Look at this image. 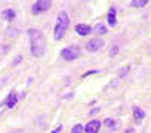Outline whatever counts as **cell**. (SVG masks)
<instances>
[{"label": "cell", "instance_id": "1", "mask_svg": "<svg viewBox=\"0 0 151 133\" xmlns=\"http://www.w3.org/2000/svg\"><path fill=\"white\" fill-rule=\"evenodd\" d=\"M29 38H30V51L35 57H42L45 54V48H46V38H45L42 30L30 29L29 30Z\"/></svg>", "mask_w": 151, "mask_h": 133}, {"label": "cell", "instance_id": "2", "mask_svg": "<svg viewBox=\"0 0 151 133\" xmlns=\"http://www.w3.org/2000/svg\"><path fill=\"white\" fill-rule=\"evenodd\" d=\"M68 24H70V19H68V14L62 11L59 13L58 16V22H56V29H54V38L58 40H62L67 33V29H68Z\"/></svg>", "mask_w": 151, "mask_h": 133}, {"label": "cell", "instance_id": "3", "mask_svg": "<svg viewBox=\"0 0 151 133\" xmlns=\"http://www.w3.org/2000/svg\"><path fill=\"white\" fill-rule=\"evenodd\" d=\"M60 55H62V59H65V60L78 59L80 57V46L72 44V46H68V48H64V49L60 51Z\"/></svg>", "mask_w": 151, "mask_h": 133}, {"label": "cell", "instance_id": "4", "mask_svg": "<svg viewBox=\"0 0 151 133\" xmlns=\"http://www.w3.org/2000/svg\"><path fill=\"white\" fill-rule=\"evenodd\" d=\"M50 8H51V2H50V0H38V2H35L34 6H32V13L38 14V13H43V11L50 10Z\"/></svg>", "mask_w": 151, "mask_h": 133}, {"label": "cell", "instance_id": "5", "mask_svg": "<svg viewBox=\"0 0 151 133\" xmlns=\"http://www.w3.org/2000/svg\"><path fill=\"white\" fill-rule=\"evenodd\" d=\"M104 46H105V41H104V40H100V38H94V40H91V41H88L86 49H88L89 52H96V51H100Z\"/></svg>", "mask_w": 151, "mask_h": 133}, {"label": "cell", "instance_id": "6", "mask_svg": "<svg viewBox=\"0 0 151 133\" xmlns=\"http://www.w3.org/2000/svg\"><path fill=\"white\" fill-rule=\"evenodd\" d=\"M100 130V120H91L84 127V133H99Z\"/></svg>", "mask_w": 151, "mask_h": 133}, {"label": "cell", "instance_id": "7", "mask_svg": "<svg viewBox=\"0 0 151 133\" xmlns=\"http://www.w3.org/2000/svg\"><path fill=\"white\" fill-rule=\"evenodd\" d=\"M75 32L78 35H81V37H86V35H89L92 32V29L88 26V24H78V26L75 27Z\"/></svg>", "mask_w": 151, "mask_h": 133}, {"label": "cell", "instance_id": "8", "mask_svg": "<svg viewBox=\"0 0 151 133\" xmlns=\"http://www.w3.org/2000/svg\"><path fill=\"white\" fill-rule=\"evenodd\" d=\"M16 103H18V95H16V92H11V94L6 97V100L3 102V105H5L6 108H13Z\"/></svg>", "mask_w": 151, "mask_h": 133}, {"label": "cell", "instance_id": "9", "mask_svg": "<svg viewBox=\"0 0 151 133\" xmlns=\"http://www.w3.org/2000/svg\"><path fill=\"white\" fill-rule=\"evenodd\" d=\"M134 117H135V122L140 124L145 119V111L142 108H134Z\"/></svg>", "mask_w": 151, "mask_h": 133}, {"label": "cell", "instance_id": "10", "mask_svg": "<svg viewBox=\"0 0 151 133\" xmlns=\"http://www.w3.org/2000/svg\"><path fill=\"white\" fill-rule=\"evenodd\" d=\"M148 0H132V2H130V5L132 6H135V8H143V6H146L148 5Z\"/></svg>", "mask_w": 151, "mask_h": 133}, {"label": "cell", "instance_id": "11", "mask_svg": "<svg viewBox=\"0 0 151 133\" xmlns=\"http://www.w3.org/2000/svg\"><path fill=\"white\" fill-rule=\"evenodd\" d=\"M108 22H110V26H115L116 24V11H115V8H111L110 13H108Z\"/></svg>", "mask_w": 151, "mask_h": 133}, {"label": "cell", "instance_id": "12", "mask_svg": "<svg viewBox=\"0 0 151 133\" xmlns=\"http://www.w3.org/2000/svg\"><path fill=\"white\" fill-rule=\"evenodd\" d=\"M2 16L6 19V21H13V19H14V11L13 10H5L2 13Z\"/></svg>", "mask_w": 151, "mask_h": 133}, {"label": "cell", "instance_id": "13", "mask_svg": "<svg viewBox=\"0 0 151 133\" xmlns=\"http://www.w3.org/2000/svg\"><path fill=\"white\" fill-rule=\"evenodd\" d=\"M94 32H96V33H107V29H105V26H102V24H97Z\"/></svg>", "mask_w": 151, "mask_h": 133}, {"label": "cell", "instance_id": "14", "mask_svg": "<svg viewBox=\"0 0 151 133\" xmlns=\"http://www.w3.org/2000/svg\"><path fill=\"white\" fill-rule=\"evenodd\" d=\"M83 132H84V128L81 127L80 124H76V125L72 128V132H70V133H83Z\"/></svg>", "mask_w": 151, "mask_h": 133}, {"label": "cell", "instance_id": "15", "mask_svg": "<svg viewBox=\"0 0 151 133\" xmlns=\"http://www.w3.org/2000/svg\"><path fill=\"white\" fill-rule=\"evenodd\" d=\"M105 125H107V127H110V128H111V127H115V125H116V124H115V120H111V119H107V120H105Z\"/></svg>", "mask_w": 151, "mask_h": 133}, {"label": "cell", "instance_id": "16", "mask_svg": "<svg viewBox=\"0 0 151 133\" xmlns=\"http://www.w3.org/2000/svg\"><path fill=\"white\" fill-rule=\"evenodd\" d=\"M124 133H135V130H134V128H127V130H126Z\"/></svg>", "mask_w": 151, "mask_h": 133}, {"label": "cell", "instance_id": "17", "mask_svg": "<svg viewBox=\"0 0 151 133\" xmlns=\"http://www.w3.org/2000/svg\"><path fill=\"white\" fill-rule=\"evenodd\" d=\"M59 130H62V127H58L56 130H52V133H59Z\"/></svg>", "mask_w": 151, "mask_h": 133}]
</instances>
